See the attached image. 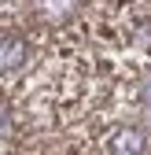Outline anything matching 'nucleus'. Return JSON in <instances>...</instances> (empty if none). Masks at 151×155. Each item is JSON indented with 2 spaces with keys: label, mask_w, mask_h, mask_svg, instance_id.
Instances as JSON below:
<instances>
[{
  "label": "nucleus",
  "mask_w": 151,
  "mask_h": 155,
  "mask_svg": "<svg viewBox=\"0 0 151 155\" xmlns=\"http://www.w3.org/2000/svg\"><path fill=\"white\" fill-rule=\"evenodd\" d=\"M111 151L114 155H140L144 151V137L137 129H118L114 140H111Z\"/></svg>",
  "instance_id": "1"
}]
</instances>
